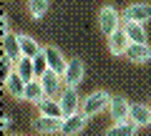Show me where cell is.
<instances>
[{"label": "cell", "instance_id": "2e32d148", "mask_svg": "<svg viewBox=\"0 0 151 136\" xmlns=\"http://www.w3.org/2000/svg\"><path fill=\"white\" fill-rule=\"evenodd\" d=\"M131 121H134L136 126H151V106L131 104Z\"/></svg>", "mask_w": 151, "mask_h": 136}, {"label": "cell", "instance_id": "5b68a950", "mask_svg": "<svg viewBox=\"0 0 151 136\" xmlns=\"http://www.w3.org/2000/svg\"><path fill=\"white\" fill-rule=\"evenodd\" d=\"M129 48H131V40H129V35H126L124 25L108 35V53H111V55H126Z\"/></svg>", "mask_w": 151, "mask_h": 136}, {"label": "cell", "instance_id": "30bf717a", "mask_svg": "<svg viewBox=\"0 0 151 136\" xmlns=\"http://www.w3.org/2000/svg\"><path fill=\"white\" fill-rule=\"evenodd\" d=\"M33 129L38 134H60L63 131V119H50V116H40L33 121Z\"/></svg>", "mask_w": 151, "mask_h": 136}, {"label": "cell", "instance_id": "d4e9b609", "mask_svg": "<svg viewBox=\"0 0 151 136\" xmlns=\"http://www.w3.org/2000/svg\"><path fill=\"white\" fill-rule=\"evenodd\" d=\"M13 136H23V134H13Z\"/></svg>", "mask_w": 151, "mask_h": 136}, {"label": "cell", "instance_id": "cb8c5ba5", "mask_svg": "<svg viewBox=\"0 0 151 136\" xmlns=\"http://www.w3.org/2000/svg\"><path fill=\"white\" fill-rule=\"evenodd\" d=\"M3 129H10V116H3Z\"/></svg>", "mask_w": 151, "mask_h": 136}, {"label": "cell", "instance_id": "7c38bea8", "mask_svg": "<svg viewBox=\"0 0 151 136\" xmlns=\"http://www.w3.org/2000/svg\"><path fill=\"white\" fill-rule=\"evenodd\" d=\"M3 55L13 58L15 63L23 58V50H20V38H18V35H13V33H5V35H3Z\"/></svg>", "mask_w": 151, "mask_h": 136}, {"label": "cell", "instance_id": "277c9868", "mask_svg": "<svg viewBox=\"0 0 151 136\" xmlns=\"http://www.w3.org/2000/svg\"><path fill=\"white\" fill-rule=\"evenodd\" d=\"M83 76H86V63H83L81 58H70L68 68H65V73H63V83L68 88H76L83 81Z\"/></svg>", "mask_w": 151, "mask_h": 136}, {"label": "cell", "instance_id": "603a6c76", "mask_svg": "<svg viewBox=\"0 0 151 136\" xmlns=\"http://www.w3.org/2000/svg\"><path fill=\"white\" fill-rule=\"evenodd\" d=\"M0 33L5 35V33H10V25H8V15H0Z\"/></svg>", "mask_w": 151, "mask_h": 136}, {"label": "cell", "instance_id": "ba28073f", "mask_svg": "<svg viewBox=\"0 0 151 136\" xmlns=\"http://www.w3.org/2000/svg\"><path fill=\"white\" fill-rule=\"evenodd\" d=\"M43 55H45V63H48L50 71H55V73L63 76L65 68H68V60L63 58V53H60L55 45H45V48H43Z\"/></svg>", "mask_w": 151, "mask_h": 136}, {"label": "cell", "instance_id": "7a4b0ae2", "mask_svg": "<svg viewBox=\"0 0 151 136\" xmlns=\"http://www.w3.org/2000/svg\"><path fill=\"white\" fill-rule=\"evenodd\" d=\"M121 25H124V15H119V10L113 5H103L101 10H98V28L106 33V38L113 30H119Z\"/></svg>", "mask_w": 151, "mask_h": 136}, {"label": "cell", "instance_id": "6da1fadb", "mask_svg": "<svg viewBox=\"0 0 151 136\" xmlns=\"http://www.w3.org/2000/svg\"><path fill=\"white\" fill-rule=\"evenodd\" d=\"M108 106H111V93L108 91H93V93H88V96L83 98L81 111L91 119V116L101 114V111H108Z\"/></svg>", "mask_w": 151, "mask_h": 136}, {"label": "cell", "instance_id": "5bb4252c", "mask_svg": "<svg viewBox=\"0 0 151 136\" xmlns=\"http://www.w3.org/2000/svg\"><path fill=\"white\" fill-rule=\"evenodd\" d=\"M15 73L23 78L25 83H30V81H35L38 78V68H35V60L33 58H20L15 63Z\"/></svg>", "mask_w": 151, "mask_h": 136}, {"label": "cell", "instance_id": "d6986e66", "mask_svg": "<svg viewBox=\"0 0 151 136\" xmlns=\"http://www.w3.org/2000/svg\"><path fill=\"white\" fill-rule=\"evenodd\" d=\"M136 129H139V126L129 119V121H119V124L108 126L103 136H136Z\"/></svg>", "mask_w": 151, "mask_h": 136}, {"label": "cell", "instance_id": "52a82bcc", "mask_svg": "<svg viewBox=\"0 0 151 136\" xmlns=\"http://www.w3.org/2000/svg\"><path fill=\"white\" fill-rule=\"evenodd\" d=\"M38 81H40V86L45 88V96H55V93H60L65 88V83H63V76L60 73H55V71H45V73H40L38 76Z\"/></svg>", "mask_w": 151, "mask_h": 136}, {"label": "cell", "instance_id": "3957f363", "mask_svg": "<svg viewBox=\"0 0 151 136\" xmlns=\"http://www.w3.org/2000/svg\"><path fill=\"white\" fill-rule=\"evenodd\" d=\"M58 101H60V109H63V119H65V116L78 114V111H81V106H83L81 96H78V88H68V86L60 91Z\"/></svg>", "mask_w": 151, "mask_h": 136}, {"label": "cell", "instance_id": "9c48e42d", "mask_svg": "<svg viewBox=\"0 0 151 136\" xmlns=\"http://www.w3.org/2000/svg\"><path fill=\"white\" fill-rule=\"evenodd\" d=\"M86 121H88V116L83 114V111H78V114H73V116H65L63 119V131H60V134L63 136H78L83 129H86Z\"/></svg>", "mask_w": 151, "mask_h": 136}, {"label": "cell", "instance_id": "44dd1931", "mask_svg": "<svg viewBox=\"0 0 151 136\" xmlns=\"http://www.w3.org/2000/svg\"><path fill=\"white\" fill-rule=\"evenodd\" d=\"M43 98H48V96H45V88L40 86V81H38V78H35V81H30V83L25 86V96H23V101H30V104L38 106Z\"/></svg>", "mask_w": 151, "mask_h": 136}, {"label": "cell", "instance_id": "ffe728a7", "mask_svg": "<svg viewBox=\"0 0 151 136\" xmlns=\"http://www.w3.org/2000/svg\"><path fill=\"white\" fill-rule=\"evenodd\" d=\"M124 30L129 35L131 43H146V30L144 23H134V20H124Z\"/></svg>", "mask_w": 151, "mask_h": 136}, {"label": "cell", "instance_id": "7402d4cb", "mask_svg": "<svg viewBox=\"0 0 151 136\" xmlns=\"http://www.w3.org/2000/svg\"><path fill=\"white\" fill-rule=\"evenodd\" d=\"M50 8V0H28V13H30V18H35V20H40V18L48 13Z\"/></svg>", "mask_w": 151, "mask_h": 136}, {"label": "cell", "instance_id": "4fadbf2b", "mask_svg": "<svg viewBox=\"0 0 151 136\" xmlns=\"http://www.w3.org/2000/svg\"><path fill=\"white\" fill-rule=\"evenodd\" d=\"M126 58H129L131 63H149L151 60V45L149 43H131Z\"/></svg>", "mask_w": 151, "mask_h": 136}, {"label": "cell", "instance_id": "9a60e30c", "mask_svg": "<svg viewBox=\"0 0 151 136\" xmlns=\"http://www.w3.org/2000/svg\"><path fill=\"white\" fill-rule=\"evenodd\" d=\"M38 111H40V116H50V119H63V109H60V101L53 96L43 98L40 104H38Z\"/></svg>", "mask_w": 151, "mask_h": 136}, {"label": "cell", "instance_id": "8fae6325", "mask_svg": "<svg viewBox=\"0 0 151 136\" xmlns=\"http://www.w3.org/2000/svg\"><path fill=\"white\" fill-rule=\"evenodd\" d=\"M124 20H134V23L151 20V5H149V3H134L131 8L124 10Z\"/></svg>", "mask_w": 151, "mask_h": 136}, {"label": "cell", "instance_id": "8992f818", "mask_svg": "<svg viewBox=\"0 0 151 136\" xmlns=\"http://www.w3.org/2000/svg\"><path fill=\"white\" fill-rule=\"evenodd\" d=\"M108 114H111V121L119 124V121H129L131 119V104L124 96H111V106H108Z\"/></svg>", "mask_w": 151, "mask_h": 136}, {"label": "cell", "instance_id": "ac0fdd59", "mask_svg": "<svg viewBox=\"0 0 151 136\" xmlns=\"http://www.w3.org/2000/svg\"><path fill=\"white\" fill-rule=\"evenodd\" d=\"M3 86H5V91L10 93L13 98H18V101H23V96H25V86H28V83L23 81V78L18 76V73H13V76L8 78L5 83H3Z\"/></svg>", "mask_w": 151, "mask_h": 136}, {"label": "cell", "instance_id": "e0dca14e", "mask_svg": "<svg viewBox=\"0 0 151 136\" xmlns=\"http://www.w3.org/2000/svg\"><path fill=\"white\" fill-rule=\"evenodd\" d=\"M20 38V50H23V58H33L35 60L38 55L43 53V45H38L35 38H30V35H18Z\"/></svg>", "mask_w": 151, "mask_h": 136}]
</instances>
